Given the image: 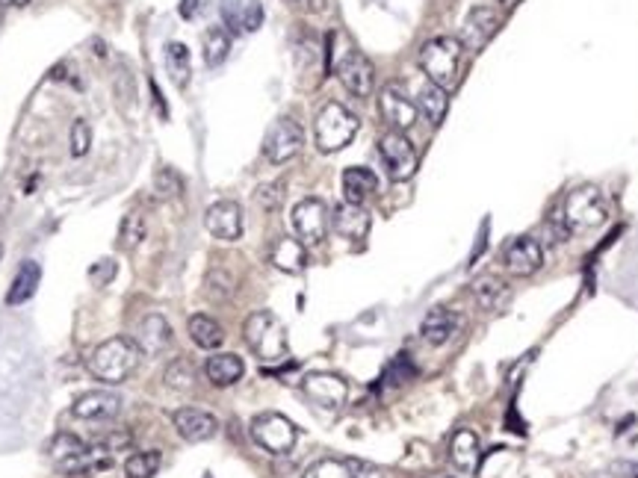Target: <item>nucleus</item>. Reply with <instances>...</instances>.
I'll return each instance as SVG.
<instances>
[{
	"label": "nucleus",
	"mask_w": 638,
	"mask_h": 478,
	"mask_svg": "<svg viewBox=\"0 0 638 478\" xmlns=\"http://www.w3.org/2000/svg\"><path fill=\"white\" fill-rule=\"evenodd\" d=\"M134 343L142 354H160L172 343V325L160 314H148L134 331Z\"/></svg>",
	"instance_id": "nucleus-18"
},
{
	"label": "nucleus",
	"mask_w": 638,
	"mask_h": 478,
	"mask_svg": "<svg viewBox=\"0 0 638 478\" xmlns=\"http://www.w3.org/2000/svg\"><path fill=\"white\" fill-rule=\"evenodd\" d=\"M39 284H42V266L35 260H24L18 274H15V281H12L9 293H6V304L18 307L24 302H30V298L35 295V290H39Z\"/></svg>",
	"instance_id": "nucleus-24"
},
{
	"label": "nucleus",
	"mask_w": 638,
	"mask_h": 478,
	"mask_svg": "<svg viewBox=\"0 0 638 478\" xmlns=\"http://www.w3.org/2000/svg\"><path fill=\"white\" fill-rule=\"evenodd\" d=\"M505 266L512 274H535L543 266V251L532 236H517L512 245L505 248Z\"/></svg>",
	"instance_id": "nucleus-19"
},
{
	"label": "nucleus",
	"mask_w": 638,
	"mask_h": 478,
	"mask_svg": "<svg viewBox=\"0 0 638 478\" xmlns=\"http://www.w3.org/2000/svg\"><path fill=\"white\" fill-rule=\"evenodd\" d=\"M30 0H0V9H9V6H27Z\"/></svg>",
	"instance_id": "nucleus-46"
},
{
	"label": "nucleus",
	"mask_w": 638,
	"mask_h": 478,
	"mask_svg": "<svg viewBox=\"0 0 638 478\" xmlns=\"http://www.w3.org/2000/svg\"><path fill=\"white\" fill-rule=\"evenodd\" d=\"M295 59H299L302 77L307 75V71H311V75H319V71L325 68V56H323V51L316 47L314 39H304V42L299 45V51H295Z\"/></svg>",
	"instance_id": "nucleus-34"
},
{
	"label": "nucleus",
	"mask_w": 638,
	"mask_h": 478,
	"mask_svg": "<svg viewBox=\"0 0 638 478\" xmlns=\"http://www.w3.org/2000/svg\"><path fill=\"white\" fill-rule=\"evenodd\" d=\"M414 375H417V369H414V363L408 361V354H399L384 373V378L390 381V384H405V381H411Z\"/></svg>",
	"instance_id": "nucleus-38"
},
{
	"label": "nucleus",
	"mask_w": 638,
	"mask_h": 478,
	"mask_svg": "<svg viewBox=\"0 0 638 478\" xmlns=\"http://www.w3.org/2000/svg\"><path fill=\"white\" fill-rule=\"evenodd\" d=\"M378 157H382L390 181H408V177H414V172H417V163H420L408 136L399 134V130H390V134L378 139Z\"/></svg>",
	"instance_id": "nucleus-8"
},
{
	"label": "nucleus",
	"mask_w": 638,
	"mask_h": 478,
	"mask_svg": "<svg viewBox=\"0 0 638 478\" xmlns=\"http://www.w3.org/2000/svg\"><path fill=\"white\" fill-rule=\"evenodd\" d=\"M245 6H248V0H222V18L231 30H243Z\"/></svg>",
	"instance_id": "nucleus-40"
},
{
	"label": "nucleus",
	"mask_w": 638,
	"mask_h": 478,
	"mask_svg": "<svg viewBox=\"0 0 638 478\" xmlns=\"http://www.w3.org/2000/svg\"><path fill=\"white\" fill-rule=\"evenodd\" d=\"M154 193H157V198H163V201L177 198L184 193L181 174H177L174 169H169V165H163V169L154 172Z\"/></svg>",
	"instance_id": "nucleus-33"
},
{
	"label": "nucleus",
	"mask_w": 638,
	"mask_h": 478,
	"mask_svg": "<svg viewBox=\"0 0 638 478\" xmlns=\"http://www.w3.org/2000/svg\"><path fill=\"white\" fill-rule=\"evenodd\" d=\"M145 239V222H142L139 213H127L122 219V228H118V245L122 248H134Z\"/></svg>",
	"instance_id": "nucleus-35"
},
{
	"label": "nucleus",
	"mask_w": 638,
	"mask_h": 478,
	"mask_svg": "<svg viewBox=\"0 0 638 478\" xmlns=\"http://www.w3.org/2000/svg\"><path fill=\"white\" fill-rule=\"evenodd\" d=\"M331 224L343 239H366L370 234V213L358 204H340L331 216Z\"/></svg>",
	"instance_id": "nucleus-23"
},
{
	"label": "nucleus",
	"mask_w": 638,
	"mask_h": 478,
	"mask_svg": "<svg viewBox=\"0 0 638 478\" xmlns=\"http://www.w3.org/2000/svg\"><path fill=\"white\" fill-rule=\"evenodd\" d=\"M207 293L213 295V298H228L231 293H234V278L231 274H224L219 266L213 269L210 274H207Z\"/></svg>",
	"instance_id": "nucleus-39"
},
{
	"label": "nucleus",
	"mask_w": 638,
	"mask_h": 478,
	"mask_svg": "<svg viewBox=\"0 0 638 478\" xmlns=\"http://www.w3.org/2000/svg\"><path fill=\"white\" fill-rule=\"evenodd\" d=\"M284 201V184H264L257 189V204L264 210H278Z\"/></svg>",
	"instance_id": "nucleus-41"
},
{
	"label": "nucleus",
	"mask_w": 638,
	"mask_h": 478,
	"mask_svg": "<svg viewBox=\"0 0 638 478\" xmlns=\"http://www.w3.org/2000/svg\"><path fill=\"white\" fill-rule=\"evenodd\" d=\"M302 145H304V130L290 115L275 118L264 136V154H266V160L275 163V165L290 163L295 154L302 151Z\"/></svg>",
	"instance_id": "nucleus-7"
},
{
	"label": "nucleus",
	"mask_w": 638,
	"mask_h": 478,
	"mask_svg": "<svg viewBox=\"0 0 638 478\" xmlns=\"http://www.w3.org/2000/svg\"><path fill=\"white\" fill-rule=\"evenodd\" d=\"M302 390H304L307 399L316 402L319 408H328V411L343 408L349 399V384L334 373H311L302 381Z\"/></svg>",
	"instance_id": "nucleus-11"
},
{
	"label": "nucleus",
	"mask_w": 638,
	"mask_h": 478,
	"mask_svg": "<svg viewBox=\"0 0 638 478\" xmlns=\"http://www.w3.org/2000/svg\"><path fill=\"white\" fill-rule=\"evenodd\" d=\"M260 24H264V6H260L257 0H248L245 18H243V30L245 33H254V30H260Z\"/></svg>",
	"instance_id": "nucleus-42"
},
{
	"label": "nucleus",
	"mask_w": 638,
	"mask_h": 478,
	"mask_svg": "<svg viewBox=\"0 0 638 478\" xmlns=\"http://www.w3.org/2000/svg\"><path fill=\"white\" fill-rule=\"evenodd\" d=\"M165 384L172 390H193L195 387V366L186 361V357H174L165 369Z\"/></svg>",
	"instance_id": "nucleus-32"
},
{
	"label": "nucleus",
	"mask_w": 638,
	"mask_h": 478,
	"mask_svg": "<svg viewBox=\"0 0 638 478\" xmlns=\"http://www.w3.org/2000/svg\"><path fill=\"white\" fill-rule=\"evenodd\" d=\"M449 461L461 475H476L479 463H482V443L479 434L470 432V428H458L449 440Z\"/></svg>",
	"instance_id": "nucleus-16"
},
{
	"label": "nucleus",
	"mask_w": 638,
	"mask_h": 478,
	"mask_svg": "<svg viewBox=\"0 0 638 478\" xmlns=\"http://www.w3.org/2000/svg\"><path fill=\"white\" fill-rule=\"evenodd\" d=\"M473 295H476V302L484 310H493V307H500V302L508 295V286L500 278H479L473 284Z\"/></svg>",
	"instance_id": "nucleus-31"
},
{
	"label": "nucleus",
	"mask_w": 638,
	"mask_h": 478,
	"mask_svg": "<svg viewBox=\"0 0 638 478\" xmlns=\"http://www.w3.org/2000/svg\"><path fill=\"white\" fill-rule=\"evenodd\" d=\"M0 21H4V18H0Z\"/></svg>",
	"instance_id": "nucleus-50"
},
{
	"label": "nucleus",
	"mask_w": 638,
	"mask_h": 478,
	"mask_svg": "<svg viewBox=\"0 0 638 478\" xmlns=\"http://www.w3.org/2000/svg\"><path fill=\"white\" fill-rule=\"evenodd\" d=\"M195 12H198V0H181V15L189 21V18H195Z\"/></svg>",
	"instance_id": "nucleus-45"
},
{
	"label": "nucleus",
	"mask_w": 638,
	"mask_h": 478,
	"mask_svg": "<svg viewBox=\"0 0 638 478\" xmlns=\"http://www.w3.org/2000/svg\"><path fill=\"white\" fill-rule=\"evenodd\" d=\"M89 148H92V127L86 118H75V124H71V154L83 157V154H89Z\"/></svg>",
	"instance_id": "nucleus-37"
},
{
	"label": "nucleus",
	"mask_w": 638,
	"mask_h": 478,
	"mask_svg": "<svg viewBox=\"0 0 638 478\" xmlns=\"http://www.w3.org/2000/svg\"><path fill=\"white\" fill-rule=\"evenodd\" d=\"M458 328H461V316L455 314V310L434 307V310H429V314L423 316L420 334H423V340H425V343H432V345H444V343H449V340L455 337Z\"/></svg>",
	"instance_id": "nucleus-20"
},
{
	"label": "nucleus",
	"mask_w": 638,
	"mask_h": 478,
	"mask_svg": "<svg viewBox=\"0 0 638 478\" xmlns=\"http://www.w3.org/2000/svg\"><path fill=\"white\" fill-rule=\"evenodd\" d=\"M231 54V35L224 27H210L204 33V63L210 68H219Z\"/></svg>",
	"instance_id": "nucleus-29"
},
{
	"label": "nucleus",
	"mask_w": 638,
	"mask_h": 478,
	"mask_svg": "<svg viewBox=\"0 0 638 478\" xmlns=\"http://www.w3.org/2000/svg\"><path fill=\"white\" fill-rule=\"evenodd\" d=\"M496 27H500V15L493 6H473L467 12L464 24H461V47L467 51H482L484 45L493 39Z\"/></svg>",
	"instance_id": "nucleus-13"
},
{
	"label": "nucleus",
	"mask_w": 638,
	"mask_h": 478,
	"mask_svg": "<svg viewBox=\"0 0 638 478\" xmlns=\"http://www.w3.org/2000/svg\"><path fill=\"white\" fill-rule=\"evenodd\" d=\"M248 432H252L254 443L264 452H269V455H287L295 446V437H299L295 425L284 413H275V411L257 413Z\"/></svg>",
	"instance_id": "nucleus-6"
},
{
	"label": "nucleus",
	"mask_w": 638,
	"mask_h": 478,
	"mask_svg": "<svg viewBox=\"0 0 638 478\" xmlns=\"http://www.w3.org/2000/svg\"><path fill=\"white\" fill-rule=\"evenodd\" d=\"M420 68L429 83L449 89L458 80L461 68V42L453 35H434L420 47Z\"/></svg>",
	"instance_id": "nucleus-3"
},
{
	"label": "nucleus",
	"mask_w": 638,
	"mask_h": 478,
	"mask_svg": "<svg viewBox=\"0 0 638 478\" xmlns=\"http://www.w3.org/2000/svg\"><path fill=\"white\" fill-rule=\"evenodd\" d=\"M346 463L354 478H382V470L370 467V463H364V461H346Z\"/></svg>",
	"instance_id": "nucleus-43"
},
{
	"label": "nucleus",
	"mask_w": 638,
	"mask_h": 478,
	"mask_svg": "<svg viewBox=\"0 0 638 478\" xmlns=\"http://www.w3.org/2000/svg\"><path fill=\"white\" fill-rule=\"evenodd\" d=\"M0 257H4V245H0Z\"/></svg>",
	"instance_id": "nucleus-49"
},
{
	"label": "nucleus",
	"mask_w": 638,
	"mask_h": 478,
	"mask_svg": "<svg viewBox=\"0 0 638 478\" xmlns=\"http://www.w3.org/2000/svg\"><path fill=\"white\" fill-rule=\"evenodd\" d=\"M378 113H382L384 122L394 130H399V134H405V130L417 124V115H420L417 104H414L399 86L382 89V95H378Z\"/></svg>",
	"instance_id": "nucleus-12"
},
{
	"label": "nucleus",
	"mask_w": 638,
	"mask_h": 478,
	"mask_svg": "<svg viewBox=\"0 0 638 478\" xmlns=\"http://www.w3.org/2000/svg\"><path fill=\"white\" fill-rule=\"evenodd\" d=\"M358 115L349 113L343 104H325L323 110L316 115V124H314V136H316V148L323 154H337L349 145L358 134Z\"/></svg>",
	"instance_id": "nucleus-4"
},
{
	"label": "nucleus",
	"mask_w": 638,
	"mask_h": 478,
	"mask_svg": "<svg viewBox=\"0 0 638 478\" xmlns=\"http://www.w3.org/2000/svg\"><path fill=\"white\" fill-rule=\"evenodd\" d=\"M118 411H122V396L113 390L83 393V396L71 404V413H75L77 420H113Z\"/></svg>",
	"instance_id": "nucleus-17"
},
{
	"label": "nucleus",
	"mask_w": 638,
	"mask_h": 478,
	"mask_svg": "<svg viewBox=\"0 0 638 478\" xmlns=\"http://www.w3.org/2000/svg\"><path fill=\"white\" fill-rule=\"evenodd\" d=\"M204 228L222 239V243H236L243 236V210L236 201H216L204 213Z\"/></svg>",
	"instance_id": "nucleus-14"
},
{
	"label": "nucleus",
	"mask_w": 638,
	"mask_h": 478,
	"mask_svg": "<svg viewBox=\"0 0 638 478\" xmlns=\"http://www.w3.org/2000/svg\"><path fill=\"white\" fill-rule=\"evenodd\" d=\"M500 4H503V6H514V4H517V0H500Z\"/></svg>",
	"instance_id": "nucleus-47"
},
{
	"label": "nucleus",
	"mask_w": 638,
	"mask_h": 478,
	"mask_svg": "<svg viewBox=\"0 0 638 478\" xmlns=\"http://www.w3.org/2000/svg\"><path fill=\"white\" fill-rule=\"evenodd\" d=\"M163 463V455L157 449H148V452H136L125 461V475L127 478H154Z\"/></svg>",
	"instance_id": "nucleus-30"
},
{
	"label": "nucleus",
	"mask_w": 638,
	"mask_h": 478,
	"mask_svg": "<svg viewBox=\"0 0 638 478\" xmlns=\"http://www.w3.org/2000/svg\"><path fill=\"white\" fill-rule=\"evenodd\" d=\"M630 473H633V478H638V463H635V467H633Z\"/></svg>",
	"instance_id": "nucleus-48"
},
{
	"label": "nucleus",
	"mask_w": 638,
	"mask_h": 478,
	"mask_svg": "<svg viewBox=\"0 0 638 478\" xmlns=\"http://www.w3.org/2000/svg\"><path fill=\"white\" fill-rule=\"evenodd\" d=\"M564 222L571 231H591L597 224L606 222L609 210H606V198L597 186H583V189H573L571 195L564 198Z\"/></svg>",
	"instance_id": "nucleus-5"
},
{
	"label": "nucleus",
	"mask_w": 638,
	"mask_h": 478,
	"mask_svg": "<svg viewBox=\"0 0 638 478\" xmlns=\"http://www.w3.org/2000/svg\"><path fill=\"white\" fill-rule=\"evenodd\" d=\"M269 260L272 266L284 274H302L307 266V251L302 239H293V236H281L275 245L269 251Z\"/></svg>",
	"instance_id": "nucleus-21"
},
{
	"label": "nucleus",
	"mask_w": 638,
	"mask_h": 478,
	"mask_svg": "<svg viewBox=\"0 0 638 478\" xmlns=\"http://www.w3.org/2000/svg\"><path fill=\"white\" fill-rule=\"evenodd\" d=\"M186 328H189V340H193L198 349H204V352L219 349V345L224 343V328L213 316H207V314L189 316V325Z\"/></svg>",
	"instance_id": "nucleus-26"
},
{
	"label": "nucleus",
	"mask_w": 638,
	"mask_h": 478,
	"mask_svg": "<svg viewBox=\"0 0 638 478\" xmlns=\"http://www.w3.org/2000/svg\"><path fill=\"white\" fill-rule=\"evenodd\" d=\"M174 432L181 434L186 443H204V440L216 437L219 432V420L201 408H177L172 413Z\"/></svg>",
	"instance_id": "nucleus-15"
},
{
	"label": "nucleus",
	"mask_w": 638,
	"mask_h": 478,
	"mask_svg": "<svg viewBox=\"0 0 638 478\" xmlns=\"http://www.w3.org/2000/svg\"><path fill=\"white\" fill-rule=\"evenodd\" d=\"M304 478H354L346 461H334V458H323L316 461L311 470L304 473Z\"/></svg>",
	"instance_id": "nucleus-36"
},
{
	"label": "nucleus",
	"mask_w": 638,
	"mask_h": 478,
	"mask_svg": "<svg viewBox=\"0 0 638 478\" xmlns=\"http://www.w3.org/2000/svg\"><path fill=\"white\" fill-rule=\"evenodd\" d=\"M245 345L254 352L260 363H284L290 354L287 345V328L281 325V319L269 310H254L243 325Z\"/></svg>",
	"instance_id": "nucleus-1"
},
{
	"label": "nucleus",
	"mask_w": 638,
	"mask_h": 478,
	"mask_svg": "<svg viewBox=\"0 0 638 478\" xmlns=\"http://www.w3.org/2000/svg\"><path fill=\"white\" fill-rule=\"evenodd\" d=\"M328 207L323 198H302L299 204L293 207V228L299 234L304 245H319L328 234Z\"/></svg>",
	"instance_id": "nucleus-9"
},
{
	"label": "nucleus",
	"mask_w": 638,
	"mask_h": 478,
	"mask_svg": "<svg viewBox=\"0 0 638 478\" xmlns=\"http://www.w3.org/2000/svg\"><path fill=\"white\" fill-rule=\"evenodd\" d=\"M378 186V177L364 169V165H352V169L343 172V198H346V204H364L366 198L375 193Z\"/></svg>",
	"instance_id": "nucleus-25"
},
{
	"label": "nucleus",
	"mask_w": 638,
	"mask_h": 478,
	"mask_svg": "<svg viewBox=\"0 0 638 478\" xmlns=\"http://www.w3.org/2000/svg\"><path fill=\"white\" fill-rule=\"evenodd\" d=\"M165 71L177 89H186L189 75H193V63H189V47L184 42L165 45Z\"/></svg>",
	"instance_id": "nucleus-27"
},
{
	"label": "nucleus",
	"mask_w": 638,
	"mask_h": 478,
	"mask_svg": "<svg viewBox=\"0 0 638 478\" xmlns=\"http://www.w3.org/2000/svg\"><path fill=\"white\" fill-rule=\"evenodd\" d=\"M304 12H311V15H319V12L328 9V0H295Z\"/></svg>",
	"instance_id": "nucleus-44"
},
{
	"label": "nucleus",
	"mask_w": 638,
	"mask_h": 478,
	"mask_svg": "<svg viewBox=\"0 0 638 478\" xmlns=\"http://www.w3.org/2000/svg\"><path fill=\"white\" fill-rule=\"evenodd\" d=\"M334 71H337L340 83L354 95V98H366V95H370L373 86H375L373 63L361 51H352V47L334 63Z\"/></svg>",
	"instance_id": "nucleus-10"
},
{
	"label": "nucleus",
	"mask_w": 638,
	"mask_h": 478,
	"mask_svg": "<svg viewBox=\"0 0 638 478\" xmlns=\"http://www.w3.org/2000/svg\"><path fill=\"white\" fill-rule=\"evenodd\" d=\"M207 478H210V475H207Z\"/></svg>",
	"instance_id": "nucleus-51"
},
{
	"label": "nucleus",
	"mask_w": 638,
	"mask_h": 478,
	"mask_svg": "<svg viewBox=\"0 0 638 478\" xmlns=\"http://www.w3.org/2000/svg\"><path fill=\"white\" fill-rule=\"evenodd\" d=\"M204 375H207V381L213 387H234L236 381L245 375V363H243V357H236L231 352H222V354L207 357Z\"/></svg>",
	"instance_id": "nucleus-22"
},
{
	"label": "nucleus",
	"mask_w": 638,
	"mask_h": 478,
	"mask_svg": "<svg viewBox=\"0 0 638 478\" xmlns=\"http://www.w3.org/2000/svg\"><path fill=\"white\" fill-rule=\"evenodd\" d=\"M136 363H139V349H136V343L127 337L104 340L101 345H95V352L89 354V373L110 387L125 384V381L136 373Z\"/></svg>",
	"instance_id": "nucleus-2"
},
{
	"label": "nucleus",
	"mask_w": 638,
	"mask_h": 478,
	"mask_svg": "<svg viewBox=\"0 0 638 478\" xmlns=\"http://www.w3.org/2000/svg\"><path fill=\"white\" fill-rule=\"evenodd\" d=\"M417 110L429 118L432 124H441L444 115L449 110V98H446V89L434 86V83H425L417 95Z\"/></svg>",
	"instance_id": "nucleus-28"
}]
</instances>
